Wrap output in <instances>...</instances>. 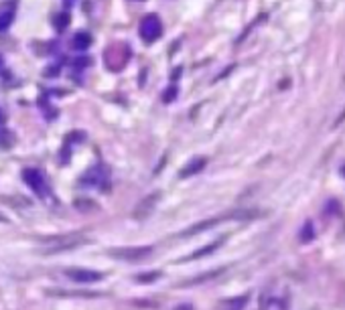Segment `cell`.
<instances>
[{
  "mask_svg": "<svg viewBox=\"0 0 345 310\" xmlns=\"http://www.w3.org/2000/svg\"><path fill=\"white\" fill-rule=\"evenodd\" d=\"M39 241L47 243L49 248L43 250V254H61V252H67V250H75L83 243H90L92 239L83 233H69V235H51V237H39Z\"/></svg>",
  "mask_w": 345,
  "mask_h": 310,
  "instance_id": "obj_1",
  "label": "cell"
},
{
  "mask_svg": "<svg viewBox=\"0 0 345 310\" xmlns=\"http://www.w3.org/2000/svg\"><path fill=\"white\" fill-rule=\"evenodd\" d=\"M110 258L118 261H126V263H138L144 261L146 258L153 256V248L150 246H134V248H112L108 250Z\"/></svg>",
  "mask_w": 345,
  "mask_h": 310,
  "instance_id": "obj_2",
  "label": "cell"
},
{
  "mask_svg": "<svg viewBox=\"0 0 345 310\" xmlns=\"http://www.w3.org/2000/svg\"><path fill=\"white\" fill-rule=\"evenodd\" d=\"M63 274L67 280H71L75 284H94V282L104 280V272L90 270V268H67V270H63Z\"/></svg>",
  "mask_w": 345,
  "mask_h": 310,
  "instance_id": "obj_3",
  "label": "cell"
},
{
  "mask_svg": "<svg viewBox=\"0 0 345 310\" xmlns=\"http://www.w3.org/2000/svg\"><path fill=\"white\" fill-rule=\"evenodd\" d=\"M23 181H25L27 187L33 189L41 199H47V197H49V187H47V181H45V176L41 174V170H37V168H25V170H23Z\"/></svg>",
  "mask_w": 345,
  "mask_h": 310,
  "instance_id": "obj_4",
  "label": "cell"
},
{
  "mask_svg": "<svg viewBox=\"0 0 345 310\" xmlns=\"http://www.w3.org/2000/svg\"><path fill=\"white\" fill-rule=\"evenodd\" d=\"M163 35V23L157 14H148L144 16V20L140 23V37L144 43H155L157 39H161Z\"/></svg>",
  "mask_w": 345,
  "mask_h": 310,
  "instance_id": "obj_5",
  "label": "cell"
},
{
  "mask_svg": "<svg viewBox=\"0 0 345 310\" xmlns=\"http://www.w3.org/2000/svg\"><path fill=\"white\" fill-rule=\"evenodd\" d=\"M159 201H161V193H150V195H146L138 205L134 207V211H132V217L136 219V221H142V219H146L148 215H153V211L157 209L159 205Z\"/></svg>",
  "mask_w": 345,
  "mask_h": 310,
  "instance_id": "obj_6",
  "label": "cell"
},
{
  "mask_svg": "<svg viewBox=\"0 0 345 310\" xmlns=\"http://www.w3.org/2000/svg\"><path fill=\"white\" fill-rule=\"evenodd\" d=\"M224 219H228V215H224V217H211V219H203V221H199V223H195V225L187 227V231L179 233V237H191V235L203 233V231H207V229H213V227H215L218 223H222Z\"/></svg>",
  "mask_w": 345,
  "mask_h": 310,
  "instance_id": "obj_7",
  "label": "cell"
},
{
  "mask_svg": "<svg viewBox=\"0 0 345 310\" xmlns=\"http://www.w3.org/2000/svg\"><path fill=\"white\" fill-rule=\"evenodd\" d=\"M222 274H226V268H215V270H209V272L199 274V276H195V278H189V280L179 282V284H177V288H191V286H199V284H205V282H209V280H215V278H218V276H222Z\"/></svg>",
  "mask_w": 345,
  "mask_h": 310,
  "instance_id": "obj_8",
  "label": "cell"
},
{
  "mask_svg": "<svg viewBox=\"0 0 345 310\" xmlns=\"http://www.w3.org/2000/svg\"><path fill=\"white\" fill-rule=\"evenodd\" d=\"M205 164H207V158H203V156L189 160V162L179 170V179H191V176H195L197 172H201V170L205 168Z\"/></svg>",
  "mask_w": 345,
  "mask_h": 310,
  "instance_id": "obj_9",
  "label": "cell"
},
{
  "mask_svg": "<svg viewBox=\"0 0 345 310\" xmlns=\"http://www.w3.org/2000/svg\"><path fill=\"white\" fill-rule=\"evenodd\" d=\"M14 14H16V4H14V0H8V2L0 8V31H6V29L12 25Z\"/></svg>",
  "mask_w": 345,
  "mask_h": 310,
  "instance_id": "obj_10",
  "label": "cell"
},
{
  "mask_svg": "<svg viewBox=\"0 0 345 310\" xmlns=\"http://www.w3.org/2000/svg\"><path fill=\"white\" fill-rule=\"evenodd\" d=\"M226 241V237H220L218 241H213V243H207L205 248H201V250H197V252H193V254H189L187 258L179 259V261H191V259H201L205 258V256H209V254H213V252H218L220 250V246Z\"/></svg>",
  "mask_w": 345,
  "mask_h": 310,
  "instance_id": "obj_11",
  "label": "cell"
},
{
  "mask_svg": "<svg viewBox=\"0 0 345 310\" xmlns=\"http://www.w3.org/2000/svg\"><path fill=\"white\" fill-rule=\"evenodd\" d=\"M73 207H75V211H79V213H88V215H92V213H98V211H100V205H98L94 199H90V197H77V199L73 201Z\"/></svg>",
  "mask_w": 345,
  "mask_h": 310,
  "instance_id": "obj_12",
  "label": "cell"
},
{
  "mask_svg": "<svg viewBox=\"0 0 345 310\" xmlns=\"http://www.w3.org/2000/svg\"><path fill=\"white\" fill-rule=\"evenodd\" d=\"M250 302V294H242V296H233L228 298L220 304V310H244L246 304Z\"/></svg>",
  "mask_w": 345,
  "mask_h": 310,
  "instance_id": "obj_13",
  "label": "cell"
},
{
  "mask_svg": "<svg viewBox=\"0 0 345 310\" xmlns=\"http://www.w3.org/2000/svg\"><path fill=\"white\" fill-rule=\"evenodd\" d=\"M49 296H67V298H98L100 292H77V290H47Z\"/></svg>",
  "mask_w": 345,
  "mask_h": 310,
  "instance_id": "obj_14",
  "label": "cell"
},
{
  "mask_svg": "<svg viewBox=\"0 0 345 310\" xmlns=\"http://www.w3.org/2000/svg\"><path fill=\"white\" fill-rule=\"evenodd\" d=\"M90 45H92V35H88V33H77L71 39V47L75 51H88Z\"/></svg>",
  "mask_w": 345,
  "mask_h": 310,
  "instance_id": "obj_15",
  "label": "cell"
},
{
  "mask_svg": "<svg viewBox=\"0 0 345 310\" xmlns=\"http://www.w3.org/2000/svg\"><path fill=\"white\" fill-rule=\"evenodd\" d=\"M161 276H163V272H161V270H153V272L138 274V276H136V282H138V284H153V282H157Z\"/></svg>",
  "mask_w": 345,
  "mask_h": 310,
  "instance_id": "obj_16",
  "label": "cell"
},
{
  "mask_svg": "<svg viewBox=\"0 0 345 310\" xmlns=\"http://www.w3.org/2000/svg\"><path fill=\"white\" fill-rule=\"evenodd\" d=\"M300 241L303 243H307V241H311L313 237H315V229H313V223H305V227H303V231H300Z\"/></svg>",
  "mask_w": 345,
  "mask_h": 310,
  "instance_id": "obj_17",
  "label": "cell"
},
{
  "mask_svg": "<svg viewBox=\"0 0 345 310\" xmlns=\"http://www.w3.org/2000/svg\"><path fill=\"white\" fill-rule=\"evenodd\" d=\"M53 23H55V27H57L59 31H63V29L69 25V16H67V14H57V18H55Z\"/></svg>",
  "mask_w": 345,
  "mask_h": 310,
  "instance_id": "obj_18",
  "label": "cell"
},
{
  "mask_svg": "<svg viewBox=\"0 0 345 310\" xmlns=\"http://www.w3.org/2000/svg\"><path fill=\"white\" fill-rule=\"evenodd\" d=\"M136 306H146V308H159V302H134Z\"/></svg>",
  "mask_w": 345,
  "mask_h": 310,
  "instance_id": "obj_19",
  "label": "cell"
},
{
  "mask_svg": "<svg viewBox=\"0 0 345 310\" xmlns=\"http://www.w3.org/2000/svg\"><path fill=\"white\" fill-rule=\"evenodd\" d=\"M175 94H177V90H175V87H171V90H169V92H167V94L163 96V98H165V102H172V98H175Z\"/></svg>",
  "mask_w": 345,
  "mask_h": 310,
  "instance_id": "obj_20",
  "label": "cell"
},
{
  "mask_svg": "<svg viewBox=\"0 0 345 310\" xmlns=\"http://www.w3.org/2000/svg\"><path fill=\"white\" fill-rule=\"evenodd\" d=\"M65 2H67V4H73V0H65Z\"/></svg>",
  "mask_w": 345,
  "mask_h": 310,
  "instance_id": "obj_21",
  "label": "cell"
},
{
  "mask_svg": "<svg viewBox=\"0 0 345 310\" xmlns=\"http://www.w3.org/2000/svg\"><path fill=\"white\" fill-rule=\"evenodd\" d=\"M0 221H6V219H4V217H2V215H0Z\"/></svg>",
  "mask_w": 345,
  "mask_h": 310,
  "instance_id": "obj_22",
  "label": "cell"
},
{
  "mask_svg": "<svg viewBox=\"0 0 345 310\" xmlns=\"http://www.w3.org/2000/svg\"><path fill=\"white\" fill-rule=\"evenodd\" d=\"M0 67H2V57H0Z\"/></svg>",
  "mask_w": 345,
  "mask_h": 310,
  "instance_id": "obj_23",
  "label": "cell"
},
{
  "mask_svg": "<svg viewBox=\"0 0 345 310\" xmlns=\"http://www.w3.org/2000/svg\"><path fill=\"white\" fill-rule=\"evenodd\" d=\"M0 122H2V114H0Z\"/></svg>",
  "mask_w": 345,
  "mask_h": 310,
  "instance_id": "obj_24",
  "label": "cell"
},
{
  "mask_svg": "<svg viewBox=\"0 0 345 310\" xmlns=\"http://www.w3.org/2000/svg\"><path fill=\"white\" fill-rule=\"evenodd\" d=\"M343 174H345V168H343Z\"/></svg>",
  "mask_w": 345,
  "mask_h": 310,
  "instance_id": "obj_25",
  "label": "cell"
}]
</instances>
